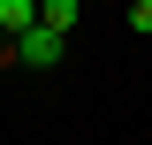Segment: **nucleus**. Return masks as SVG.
Here are the masks:
<instances>
[{"label": "nucleus", "mask_w": 152, "mask_h": 145, "mask_svg": "<svg viewBox=\"0 0 152 145\" xmlns=\"http://www.w3.org/2000/svg\"><path fill=\"white\" fill-rule=\"evenodd\" d=\"M76 8H84V0H38V23L69 38V31H76Z\"/></svg>", "instance_id": "obj_3"}, {"label": "nucleus", "mask_w": 152, "mask_h": 145, "mask_svg": "<svg viewBox=\"0 0 152 145\" xmlns=\"http://www.w3.org/2000/svg\"><path fill=\"white\" fill-rule=\"evenodd\" d=\"M129 23H137V31L152 38V0H137V8H129Z\"/></svg>", "instance_id": "obj_4"}, {"label": "nucleus", "mask_w": 152, "mask_h": 145, "mask_svg": "<svg viewBox=\"0 0 152 145\" xmlns=\"http://www.w3.org/2000/svg\"><path fill=\"white\" fill-rule=\"evenodd\" d=\"M38 23V0H0V38H23Z\"/></svg>", "instance_id": "obj_2"}, {"label": "nucleus", "mask_w": 152, "mask_h": 145, "mask_svg": "<svg viewBox=\"0 0 152 145\" xmlns=\"http://www.w3.org/2000/svg\"><path fill=\"white\" fill-rule=\"evenodd\" d=\"M61 54H69V38H61V31H46V23H31V31L15 38V61H31V69H53Z\"/></svg>", "instance_id": "obj_1"}]
</instances>
